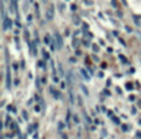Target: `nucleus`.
Masks as SVG:
<instances>
[{
    "mask_svg": "<svg viewBox=\"0 0 141 139\" xmlns=\"http://www.w3.org/2000/svg\"><path fill=\"white\" fill-rule=\"evenodd\" d=\"M93 51H94V52H98V51H99V47H98V45H93Z\"/></svg>",
    "mask_w": 141,
    "mask_h": 139,
    "instance_id": "nucleus-14",
    "label": "nucleus"
},
{
    "mask_svg": "<svg viewBox=\"0 0 141 139\" xmlns=\"http://www.w3.org/2000/svg\"><path fill=\"white\" fill-rule=\"evenodd\" d=\"M70 9H72V10H73V11H76V10H77V6H76V5H74V4H73V5H72V6H70Z\"/></svg>",
    "mask_w": 141,
    "mask_h": 139,
    "instance_id": "nucleus-20",
    "label": "nucleus"
},
{
    "mask_svg": "<svg viewBox=\"0 0 141 139\" xmlns=\"http://www.w3.org/2000/svg\"><path fill=\"white\" fill-rule=\"evenodd\" d=\"M67 82L69 83L70 86H73V83H74V73H73V70H69L68 73H67Z\"/></svg>",
    "mask_w": 141,
    "mask_h": 139,
    "instance_id": "nucleus-4",
    "label": "nucleus"
},
{
    "mask_svg": "<svg viewBox=\"0 0 141 139\" xmlns=\"http://www.w3.org/2000/svg\"><path fill=\"white\" fill-rule=\"evenodd\" d=\"M121 1H123V4H124V5H126V0H121Z\"/></svg>",
    "mask_w": 141,
    "mask_h": 139,
    "instance_id": "nucleus-29",
    "label": "nucleus"
},
{
    "mask_svg": "<svg viewBox=\"0 0 141 139\" xmlns=\"http://www.w3.org/2000/svg\"><path fill=\"white\" fill-rule=\"evenodd\" d=\"M78 120H79V119H78V117L74 116V122H78Z\"/></svg>",
    "mask_w": 141,
    "mask_h": 139,
    "instance_id": "nucleus-28",
    "label": "nucleus"
},
{
    "mask_svg": "<svg viewBox=\"0 0 141 139\" xmlns=\"http://www.w3.org/2000/svg\"><path fill=\"white\" fill-rule=\"evenodd\" d=\"M81 87H82V91L83 92H84V94H85V96H88V94H89V92H88V90H87V87H85V86H81Z\"/></svg>",
    "mask_w": 141,
    "mask_h": 139,
    "instance_id": "nucleus-12",
    "label": "nucleus"
},
{
    "mask_svg": "<svg viewBox=\"0 0 141 139\" xmlns=\"http://www.w3.org/2000/svg\"><path fill=\"white\" fill-rule=\"evenodd\" d=\"M6 88L8 90L11 88V75H10V67L9 66L6 68Z\"/></svg>",
    "mask_w": 141,
    "mask_h": 139,
    "instance_id": "nucleus-3",
    "label": "nucleus"
},
{
    "mask_svg": "<svg viewBox=\"0 0 141 139\" xmlns=\"http://www.w3.org/2000/svg\"><path fill=\"white\" fill-rule=\"evenodd\" d=\"M113 120H114V122H115V123H118V124H119V123H120V120H119V119H118L116 117H113Z\"/></svg>",
    "mask_w": 141,
    "mask_h": 139,
    "instance_id": "nucleus-18",
    "label": "nucleus"
},
{
    "mask_svg": "<svg viewBox=\"0 0 141 139\" xmlns=\"http://www.w3.org/2000/svg\"><path fill=\"white\" fill-rule=\"evenodd\" d=\"M134 21H135V24H136L137 26H140V24H141L140 16H137V15H134Z\"/></svg>",
    "mask_w": 141,
    "mask_h": 139,
    "instance_id": "nucleus-10",
    "label": "nucleus"
},
{
    "mask_svg": "<svg viewBox=\"0 0 141 139\" xmlns=\"http://www.w3.org/2000/svg\"><path fill=\"white\" fill-rule=\"evenodd\" d=\"M59 72H61V75L63 73V71H62V66H61V65H59Z\"/></svg>",
    "mask_w": 141,
    "mask_h": 139,
    "instance_id": "nucleus-27",
    "label": "nucleus"
},
{
    "mask_svg": "<svg viewBox=\"0 0 141 139\" xmlns=\"http://www.w3.org/2000/svg\"><path fill=\"white\" fill-rule=\"evenodd\" d=\"M76 61H77V60H76V58H74V57H70V62H73V63H74Z\"/></svg>",
    "mask_w": 141,
    "mask_h": 139,
    "instance_id": "nucleus-23",
    "label": "nucleus"
},
{
    "mask_svg": "<svg viewBox=\"0 0 141 139\" xmlns=\"http://www.w3.org/2000/svg\"><path fill=\"white\" fill-rule=\"evenodd\" d=\"M119 57L121 58V61H123V62H124V63H125V62H126V60H125V57H124V56H123V55H120V56H119Z\"/></svg>",
    "mask_w": 141,
    "mask_h": 139,
    "instance_id": "nucleus-19",
    "label": "nucleus"
},
{
    "mask_svg": "<svg viewBox=\"0 0 141 139\" xmlns=\"http://www.w3.org/2000/svg\"><path fill=\"white\" fill-rule=\"evenodd\" d=\"M25 37H26V39H29V34H27V31H26V30H25Z\"/></svg>",
    "mask_w": 141,
    "mask_h": 139,
    "instance_id": "nucleus-26",
    "label": "nucleus"
},
{
    "mask_svg": "<svg viewBox=\"0 0 141 139\" xmlns=\"http://www.w3.org/2000/svg\"><path fill=\"white\" fill-rule=\"evenodd\" d=\"M125 87H126V90H128V91H132V90H134V87H132V84H131V83H126V84H125Z\"/></svg>",
    "mask_w": 141,
    "mask_h": 139,
    "instance_id": "nucleus-11",
    "label": "nucleus"
},
{
    "mask_svg": "<svg viewBox=\"0 0 141 139\" xmlns=\"http://www.w3.org/2000/svg\"><path fill=\"white\" fill-rule=\"evenodd\" d=\"M139 124H141V120H139Z\"/></svg>",
    "mask_w": 141,
    "mask_h": 139,
    "instance_id": "nucleus-30",
    "label": "nucleus"
},
{
    "mask_svg": "<svg viewBox=\"0 0 141 139\" xmlns=\"http://www.w3.org/2000/svg\"><path fill=\"white\" fill-rule=\"evenodd\" d=\"M79 72H81L82 77L84 78V80H85V81H89V80H90V76L88 75V72H87V71H85L84 68H81V70H79Z\"/></svg>",
    "mask_w": 141,
    "mask_h": 139,
    "instance_id": "nucleus-8",
    "label": "nucleus"
},
{
    "mask_svg": "<svg viewBox=\"0 0 141 139\" xmlns=\"http://www.w3.org/2000/svg\"><path fill=\"white\" fill-rule=\"evenodd\" d=\"M3 1H6V0H3Z\"/></svg>",
    "mask_w": 141,
    "mask_h": 139,
    "instance_id": "nucleus-32",
    "label": "nucleus"
},
{
    "mask_svg": "<svg viewBox=\"0 0 141 139\" xmlns=\"http://www.w3.org/2000/svg\"><path fill=\"white\" fill-rule=\"evenodd\" d=\"M125 29H126V31H128V32H131V31H132V30H131V27H129V26H126Z\"/></svg>",
    "mask_w": 141,
    "mask_h": 139,
    "instance_id": "nucleus-21",
    "label": "nucleus"
},
{
    "mask_svg": "<svg viewBox=\"0 0 141 139\" xmlns=\"http://www.w3.org/2000/svg\"><path fill=\"white\" fill-rule=\"evenodd\" d=\"M11 1V11L12 12H16V15H17V19H19V12H17V0H10Z\"/></svg>",
    "mask_w": 141,
    "mask_h": 139,
    "instance_id": "nucleus-7",
    "label": "nucleus"
},
{
    "mask_svg": "<svg viewBox=\"0 0 141 139\" xmlns=\"http://www.w3.org/2000/svg\"><path fill=\"white\" fill-rule=\"evenodd\" d=\"M50 91L52 92V94L55 96V98H56V99H57V98H61V94H59V92H56L53 87H50Z\"/></svg>",
    "mask_w": 141,
    "mask_h": 139,
    "instance_id": "nucleus-9",
    "label": "nucleus"
},
{
    "mask_svg": "<svg viewBox=\"0 0 141 139\" xmlns=\"http://www.w3.org/2000/svg\"><path fill=\"white\" fill-rule=\"evenodd\" d=\"M22 116H24V119H29V117H27V113H26V111H22Z\"/></svg>",
    "mask_w": 141,
    "mask_h": 139,
    "instance_id": "nucleus-13",
    "label": "nucleus"
},
{
    "mask_svg": "<svg viewBox=\"0 0 141 139\" xmlns=\"http://www.w3.org/2000/svg\"><path fill=\"white\" fill-rule=\"evenodd\" d=\"M53 15H55V9H53V5H51V8H50L46 12V19L52 20V19H53Z\"/></svg>",
    "mask_w": 141,
    "mask_h": 139,
    "instance_id": "nucleus-5",
    "label": "nucleus"
},
{
    "mask_svg": "<svg viewBox=\"0 0 141 139\" xmlns=\"http://www.w3.org/2000/svg\"><path fill=\"white\" fill-rule=\"evenodd\" d=\"M29 46H30V52H31V55L36 56V55H37V50H36V44L31 41V42H29Z\"/></svg>",
    "mask_w": 141,
    "mask_h": 139,
    "instance_id": "nucleus-6",
    "label": "nucleus"
},
{
    "mask_svg": "<svg viewBox=\"0 0 141 139\" xmlns=\"http://www.w3.org/2000/svg\"><path fill=\"white\" fill-rule=\"evenodd\" d=\"M121 128H123V130H124V132H128V129H129V127H128V126H125V124H124Z\"/></svg>",
    "mask_w": 141,
    "mask_h": 139,
    "instance_id": "nucleus-16",
    "label": "nucleus"
},
{
    "mask_svg": "<svg viewBox=\"0 0 141 139\" xmlns=\"http://www.w3.org/2000/svg\"><path fill=\"white\" fill-rule=\"evenodd\" d=\"M45 3H47V0H45Z\"/></svg>",
    "mask_w": 141,
    "mask_h": 139,
    "instance_id": "nucleus-31",
    "label": "nucleus"
},
{
    "mask_svg": "<svg viewBox=\"0 0 141 139\" xmlns=\"http://www.w3.org/2000/svg\"><path fill=\"white\" fill-rule=\"evenodd\" d=\"M93 60H94V61H97V62H98V61H99V58L97 57V56H93Z\"/></svg>",
    "mask_w": 141,
    "mask_h": 139,
    "instance_id": "nucleus-25",
    "label": "nucleus"
},
{
    "mask_svg": "<svg viewBox=\"0 0 141 139\" xmlns=\"http://www.w3.org/2000/svg\"><path fill=\"white\" fill-rule=\"evenodd\" d=\"M35 111L36 112H40V107H38V106H36L35 107Z\"/></svg>",
    "mask_w": 141,
    "mask_h": 139,
    "instance_id": "nucleus-24",
    "label": "nucleus"
},
{
    "mask_svg": "<svg viewBox=\"0 0 141 139\" xmlns=\"http://www.w3.org/2000/svg\"><path fill=\"white\" fill-rule=\"evenodd\" d=\"M31 20H32V16L29 15V16H27V21H31Z\"/></svg>",
    "mask_w": 141,
    "mask_h": 139,
    "instance_id": "nucleus-22",
    "label": "nucleus"
},
{
    "mask_svg": "<svg viewBox=\"0 0 141 139\" xmlns=\"http://www.w3.org/2000/svg\"><path fill=\"white\" fill-rule=\"evenodd\" d=\"M63 127H64V124L63 123H58V129L61 130V129H63Z\"/></svg>",
    "mask_w": 141,
    "mask_h": 139,
    "instance_id": "nucleus-17",
    "label": "nucleus"
},
{
    "mask_svg": "<svg viewBox=\"0 0 141 139\" xmlns=\"http://www.w3.org/2000/svg\"><path fill=\"white\" fill-rule=\"evenodd\" d=\"M11 26H12V21L9 19V18H6V19L3 21V30H4V31L11 29Z\"/></svg>",
    "mask_w": 141,
    "mask_h": 139,
    "instance_id": "nucleus-2",
    "label": "nucleus"
},
{
    "mask_svg": "<svg viewBox=\"0 0 141 139\" xmlns=\"http://www.w3.org/2000/svg\"><path fill=\"white\" fill-rule=\"evenodd\" d=\"M43 56H45V60H50V55L47 54L46 51H43Z\"/></svg>",
    "mask_w": 141,
    "mask_h": 139,
    "instance_id": "nucleus-15",
    "label": "nucleus"
},
{
    "mask_svg": "<svg viewBox=\"0 0 141 139\" xmlns=\"http://www.w3.org/2000/svg\"><path fill=\"white\" fill-rule=\"evenodd\" d=\"M55 40H56V46H57V48H62L63 47V40H62L61 35L57 31L55 32Z\"/></svg>",
    "mask_w": 141,
    "mask_h": 139,
    "instance_id": "nucleus-1",
    "label": "nucleus"
}]
</instances>
